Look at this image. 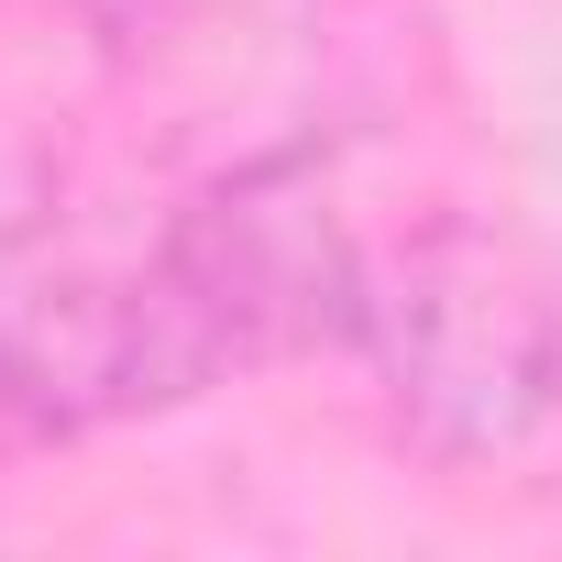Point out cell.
<instances>
[{
    "instance_id": "6da1fadb",
    "label": "cell",
    "mask_w": 562,
    "mask_h": 562,
    "mask_svg": "<svg viewBox=\"0 0 562 562\" xmlns=\"http://www.w3.org/2000/svg\"><path fill=\"white\" fill-rule=\"evenodd\" d=\"M364 265L375 243L331 210L310 155H254L221 166L144 254V353H155V408H188L254 364H299L353 342L364 321Z\"/></svg>"
},
{
    "instance_id": "7a4b0ae2",
    "label": "cell",
    "mask_w": 562,
    "mask_h": 562,
    "mask_svg": "<svg viewBox=\"0 0 562 562\" xmlns=\"http://www.w3.org/2000/svg\"><path fill=\"white\" fill-rule=\"evenodd\" d=\"M353 353L430 463H518L562 419V299L529 243L485 221H419L375 243Z\"/></svg>"
},
{
    "instance_id": "3957f363",
    "label": "cell",
    "mask_w": 562,
    "mask_h": 562,
    "mask_svg": "<svg viewBox=\"0 0 562 562\" xmlns=\"http://www.w3.org/2000/svg\"><path fill=\"white\" fill-rule=\"evenodd\" d=\"M144 408L155 353L133 265H89L45 232H12L0 243V452H45Z\"/></svg>"
}]
</instances>
